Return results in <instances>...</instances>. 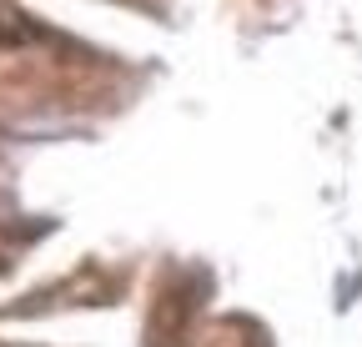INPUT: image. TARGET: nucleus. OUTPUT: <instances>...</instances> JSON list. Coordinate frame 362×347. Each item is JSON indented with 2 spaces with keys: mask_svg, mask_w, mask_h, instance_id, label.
I'll return each instance as SVG.
<instances>
[{
  "mask_svg": "<svg viewBox=\"0 0 362 347\" xmlns=\"http://www.w3.org/2000/svg\"><path fill=\"white\" fill-rule=\"evenodd\" d=\"M16 40H21L16 30H6V25H0V46H16Z\"/></svg>",
  "mask_w": 362,
  "mask_h": 347,
  "instance_id": "f257e3e1",
  "label": "nucleus"
}]
</instances>
